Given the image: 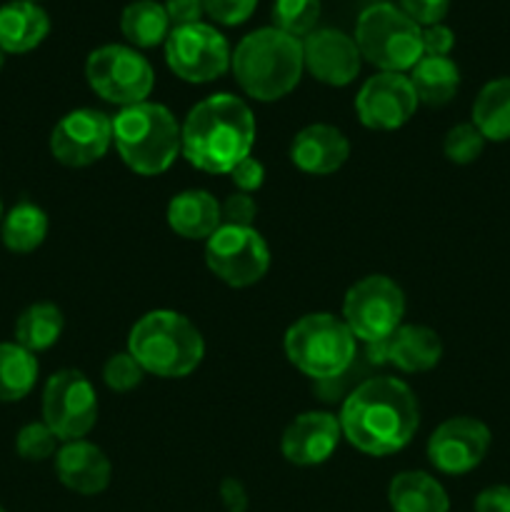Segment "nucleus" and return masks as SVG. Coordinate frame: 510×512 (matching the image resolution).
Segmentation results:
<instances>
[{"instance_id": "nucleus-1", "label": "nucleus", "mask_w": 510, "mask_h": 512, "mask_svg": "<svg viewBox=\"0 0 510 512\" xmlns=\"http://www.w3.org/2000/svg\"><path fill=\"white\" fill-rule=\"evenodd\" d=\"M343 438L360 453L383 458L403 450L420 423L418 398L398 378L363 380L340 410Z\"/></svg>"}, {"instance_id": "nucleus-23", "label": "nucleus", "mask_w": 510, "mask_h": 512, "mask_svg": "<svg viewBox=\"0 0 510 512\" xmlns=\"http://www.w3.org/2000/svg\"><path fill=\"white\" fill-rule=\"evenodd\" d=\"M388 503L393 512H450L443 485L423 470H405L390 480Z\"/></svg>"}, {"instance_id": "nucleus-7", "label": "nucleus", "mask_w": 510, "mask_h": 512, "mask_svg": "<svg viewBox=\"0 0 510 512\" xmlns=\"http://www.w3.org/2000/svg\"><path fill=\"white\" fill-rule=\"evenodd\" d=\"M355 45L383 73H405L423 58V28L395 5L375 3L360 13Z\"/></svg>"}, {"instance_id": "nucleus-36", "label": "nucleus", "mask_w": 510, "mask_h": 512, "mask_svg": "<svg viewBox=\"0 0 510 512\" xmlns=\"http://www.w3.org/2000/svg\"><path fill=\"white\" fill-rule=\"evenodd\" d=\"M403 13L413 18L420 28L425 25H435L445 18L450 8V0H400Z\"/></svg>"}, {"instance_id": "nucleus-8", "label": "nucleus", "mask_w": 510, "mask_h": 512, "mask_svg": "<svg viewBox=\"0 0 510 512\" xmlns=\"http://www.w3.org/2000/svg\"><path fill=\"white\" fill-rule=\"evenodd\" d=\"M405 295L388 275H368L345 293L343 320L368 345L385 343L403 325Z\"/></svg>"}, {"instance_id": "nucleus-17", "label": "nucleus", "mask_w": 510, "mask_h": 512, "mask_svg": "<svg viewBox=\"0 0 510 512\" xmlns=\"http://www.w3.org/2000/svg\"><path fill=\"white\" fill-rule=\"evenodd\" d=\"M343 430H340V420L330 413H303L285 428L283 440H280V450L283 458L293 465H320L335 453Z\"/></svg>"}, {"instance_id": "nucleus-35", "label": "nucleus", "mask_w": 510, "mask_h": 512, "mask_svg": "<svg viewBox=\"0 0 510 512\" xmlns=\"http://www.w3.org/2000/svg\"><path fill=\"white\" fill-rule=\"evenodd\" d=\"M255 215H258V205L250 198L248 193H233L230 198H225V203L220 205V218L223 225H238V228H253Z\"/></svg>"}, {"instance_id": "nucleus-25", "label": "nucleus", "mask_w": 510, "mask_h": 512, "mask_svg": "<svg viewBox=\"0 0 510 512\" xmlns=\"http://www.w3.org/2000/svg\"><path fill=\"white\" fill-rule=\"evenodd\" d=\"M473 125L485 140H510V78H495L480 88L473 103Z\"/></svg>"}, {"instance_id": "nucleus-30", "label": "nucleus", "mask_w": 510, "mask_h": 512, "mask_svg": "<svg viewBox=\"0 0 510 512\" xmlns=\"http://www.w3.org/2000/svg\"><path fill=\"white\" fill-rule=\"evenodd\" d=\"M320 18V0H275V28L303 40L315 30Z\"/></svg>"}, {"instance_id": "nucleus-40", "label": "nucleus", "mask_w": 510, "mask_h": 512, "mask_svg": "<svg viewBox=\"0 0 510 512\" xmlns=\"http://www.w3.org/2000/svg\"><path fill=\"white\" fill-rule=\"evenodd\" d=\"M475 512H510L508 485H490L475 498Z\"/></svg>"}, {"instance_id": "nucleus-43", "label": "nucleus", "mask_w": 510, "mask_h": 512, "mask_svg": "<svg viewBox=\"0 0 510 512\" xmlns=\"http://www.w3.org/2000/svg\"><path fill=\"white\" fill-rule=\"evenodd\" d=\"M3 218H5V215H3V203H0V223H3Z\"/></svg>"}, {"instance_id": "nucleus-19", "label": "nucleus", "mask_w": 510, "mask_h": 512, "mask_svg": "<svg viewBox=\"0 0 510 512\" xmlns=\"http://www.w3.org/2000/svg\"><path fill=\"white\" fill-rule=\"evenodd\" d=\"M350 155V143L338 128L325 123L308 125L300 130L290 145V160L303 173L330 175L345 165Z\"/></svg>"}, {"instance_id": "nucleus-4", "label": "nucleus", "mask_w": 510, "mask_h": 512, "mask_svg": "<svg viewBox=\"0 0 510 512\" xmlns=\"http://www.w3.org/2000/svg\"><path fill=\"white\" fill-rule=\"evenodd\" d=\"M128 353L158 378H185L200 365L205 343L200 330L175 310H150L128 335Z\"/></svg>"}, {"instance_id": "nucleus-38", "label": "nucleus", "mask_w": 510, "mask_h": 512, "mask_svg": "<svg viewBox=\"0 0 510 512\" xmlns=\"http://www.w3.org/2000/svg\"><path fill=\"white\" fill-rule=\"evenodd\" d=\"M455 45V33L443 23L425 25L423 28V55L433 58H448Z\"/></svg>"}, {"instance_id": "nucleus-14", "label": "nucleus", "mask_w": 510, "mask_h": 512, "mask_svg": "<svg viewBox=\"0 0 510 512\" xmlns=\"http://www.w3.org/2000/svg\"><path fill=\"white\" fill-rule=\"evenodd\" d=\"M490 448V428L478 418L458 415L433 430L428 460L445 475H465L478 468Z\"/></svg>"}, {"instance_id": "nucleus-24", "label": "nucleus", "mask_w": 510, "mask_h": 512, "mask_svg": "<svg viewBox=\"0 0 510 512\" xmlns=\"http://www.w3.org/2000/svg\"><path fill=\"white\" fill-rule=\"evenodd\" d=\"M408 78L413 83L415 95H418V103L430 105V108L450 103L460 88V70L450 58L423 55L410 70Z\"/></svg>"}, {"instance_id": "nucleus-20", "label": "nucleus", "mask_w": 510, "mask_h": 512, "mask_svg": "<svg viewBox=\"0 0 510 512\" xmlns=\"http://www.w3.org/2000/svg\"><path fill=\"white\" fill-rule=\"evenodd\" d=\"M168 225L185 240H208L223 225L220 203L208 190H183L168 203Z\"/></svg>"}, {"instance_id": "nucleus-41", "label": "nucleus", "mask_w": 510, "mask_h": 512, "mask_svg": "<svg viewBox=\"0 0 510 512\" xmlns=\"http://www.w3.org/2000/svg\"><path fill=\"white\" fill-rule=\"evenodd\" d=\"M220 500L228 508V512H245L248 508V493H245L243 483L235 478H225L220 485Z\"/></svg>"}, {"instance_id": "nucleus-18", "label": "nucleus", "mask_w": 510, "mask_h": 512, "mask_svg": "<svg viewBox=\"0 0 510 512\" xmlns=\"http://www.w3.org/2000/svg\"><path fill=\"white\" fill-rule=\"evenodd\" d=\"M55 473L68 490L78 495L103 493L113 478V465L98 445L70 440L55 453Z\"/></svg>"}, {"instance_id": "nucleus-26", "label": "nucleus", "mask_w": 510, "mask_h": 512, "mask_svg": "<svg viewBox=\"0 0 510 512\" xmlns=\"http://www.w3.org/2000/svg\"><path fill=\"white\" fill-rule=\"evenodd\" d=\"M63 313L53 303H35L20 313L15 320V343L28 353H40V350L53 348L63 335Z\"/></svg>"}, {"instance_id": "nucleus-21", "label": "nucleus", "mask_w": 510, "mask_h": 512, "mask_svg": "<svg viewBox=\"0 0 510 512\" xmlns=\"http://www.w3.org/2000/svg\"><path fill=\"white\" fill-rule=\"evenodd\" d=\"M385 358L403 373H425L440 363L443 343L438 333L425 325H400L385 340Z\"/></svg>"}, {"instance_id": "nucleus-11", "label": "nucleus", "mask_w": 510, "mask_h": 512, "mask_svg": "<svg viewBox=\"0 0 510 512\" xmlns=\"http://www.w3.org/2000/svg\"><path fill=\"white\" fill-rule=\"evenodd\" d=\"M98 420V395L80 370H58L43 390V423L58 440H83Z\"/></svg>"}, {"instance_id": "nucleus-37", "label": "nucleus", "mask_w": 510, "mask_h": 512, "mask_svg": "<svg viewBox=\"0 0 510 512\" xmlns=\"http://www.w3.org/2000/svg\"><path fill=\"white\" fill-rule=\"evenodd\" d=\"M230 180H233L235 188L240 190V193H253V190H258L260 185H263L265 180V168L260 160H255L253 155H248V158L240 160L238 165H235L233 170H230Z\"/></svg>"}, {"instance_id": "nucleus-15", "label": "nucleus", "mask_w": 510, "mask_h": 512, "mask_svg": "<svg viewBox=\"0 0 510 512\" xmlns=\"http://www.w3.org/2000/svg\"><path fill=\"white\" fill-rule=\"evenodd\" d=\"M418 108L413 83L403 73H378L368 78L355 98V110L365 128L395 130L403 128Z\"/></svg>"}, {"instance_id": "nucleus-5", "label": "nucleus", "mask_w": 510, "mask_h": 512, "mask_svg": "<svg viewBox=\"0 0 510 512\" xmlns=\"http://www.w3.org/2000/svg\"><path fill=\"white\" fill-rule=\"evenodd\" d=\"M113 143L123 163L138 175H160L180 155V125L160 103L120 108L113 118Z\"/></svg>"}, {"instance_id": "nucleus-12", "label": "nucleus", "mask_w": 510, "mask_h": 512, "mask_svg": "<svg viewBox=\"0 0 510 512\" xmlns=\"http://www.w3.org/2000/svg\"><path fill=\"white\" fill-rule=\"evenodd\" d=\"M230 45L223 33L205 23L180 25L165 40L168 68L185 83H210L230 68Z\"/></svg>"}, {"instance_id": "nucleus-22", "label": "nucleus", "mask_w": 510, "mask_h": 512, "mask_svg": "<svg viewBox=\"0 0 510 512\" xmlns=\"http://www.w3.org/2000/svg\"><path fill=\"white\" fill-rule=\"evenodd\" d=\"M48 30V13L33 0H10L0 5V48L5 53H28L38 48Z\"/></svg>"}, {"instance_id": "nucleus-33", "label": "nucleus", "mask_w": 510, "mask_h": 512, "mask_svg": "<svg viewBox=\"0 0 510 512\" xmlns=\"http://www.w3.org/2000/svg\"><path fill=\"white\" fill-rule=\"evenodd\" d=\"M145 370L140 368L138 360L125 350V353L110 355L108 363L103 368V380L110 390L115 393H130L133 388H138L143 383Z\"/></svg>"}, {"instance_id": "nucleus-13", "label": "nucleus", "mask_w": 510, "mask_h": 512, "mask_svg": "<svg viewBox=\"0 0 510 512\" xmlns=\"http://www.w3.org/2000/svg\"><path fill=\"white\" fill-rule=\"evenodd\" d=\"M110 145H113V118L95 108L70 110L50 133V153L68 168L98 163Z\"/></svg>"}, {"instance_id": "nucleus-42", "label": "nucleus", "mask_w": 510, "mask_h": 512, "mask_svg": "<svg viewBox=\"0 0 510 512\" xmlns=\"http://www.w3.org/2000/svg\"><path fill=\"white\" fill-rule=\"evenodd\" d=\"M3 65H5V50L0 48V70H3Z\"/></svg>"}, {"instance_id": "nucleus-29", "label": "nucleus", "mask_w": 510, "mask_h": 512, "mask_svg": "<svg viewBox=\"0 0 510 512\" xmlns=\"http://www.w3.org/2000/svg\"><path fill=\"white\" fill-rule=\"evenodd\" d=\"M38 380V360L18 343H0V403H18Z\"/></svg>"}, {"instance_id": "nucleus-34", "label": "nucleus", "mask_w": 510, "mask_h": 512, "mask_svg": "<svg viewBox=\"0 0 510 512\" xmlns=\"http://www.w3.org/2000/svg\"><path fill=\"white\" fill-rule=\"evenodd\" d=\"M258 0H203V8L215 23L240 25L253 15Z\"/></svg>"}, {"instance_id": "nucleus-27", "label": "nucleus", "mask_w": 510, "mask_h": 512, "mask_svg": "<svg viewBox=\"0 0 510 512\" xmlns=\"http://www.w3.org/2000/svg\"><path fill=\"white\" fill-rule=\"evenodd\" d=\"M48 235V215L35 203H18L0 223L3 245L13 253H33Z\"/></svg>"}, {"instance_id": "nucleus-2", "label": "nucleus", "mask_w": 510, "mask_h": 512, "mask_svg": "<svg viewBox=\"0 0 510 512\" xmlns=\"http://www.w3.org/2000/svg\"><path fill=\"white\" fill-rule=\"evenodd\" d=\"M255 143L253 110L230 93L210 95L193 105L180 125V153L205 173H230L248 158Z\"/></svg>"}, {"instance_id": "nucleus-32", "label": "nucleus", "mask_w": 510, "mask_h": 512, "mask_svg": "<svg viewBox=\"0 0 510 512\" xmlns=\"http://www.w3.org/2000/svg\"><path fill=\"white\" fill-rule=\"evenodd\" d=\"M15 450L23 460L40 463L58 453V435L45 423H28L20 428L18 438H15Z\"/></svg>"}, {"instance_id": "nucleus-6", "label": "nucleus", "mask_w": 510, "mask_h": 512, "mask_svg": "<svg viewBox=\"0 0 510 512\" xmlns=\"http://www.w3.org/2000/svg\"><path fill=\"white\" fill-rule=\"evenodd\" d=\"M285 355L303 375L315 380L340 378L355 360V335L343 318L310 313L285 333Z\"/></svg>"}, {"instance_id": "nucleus-39", "label": "nucleus", "mask_w": 510, "mask_h": 512, "mask_svg": "<svg viewBox=\"0 0 510 512\" xmlns=\"http://www.w3.org/2000/svg\"><path fill=\"white\" fill-rule=\"evenodd\" d=\"M165 13L173 28L180 25L200 23V15L205 13L203 0H165Z\"/></svg>"}, {"instance_id": "nucleus-44", "label": "nucleus", "mask_w": 510, "mask_h": 512, "mask_svg": "<svg viewBox=\"0 0 510 512\" xmlns=\"http://www.w3.org/2000/svg\"><path fill=\"white\" fill-rule=\"evenodd\" d=\"M0 512H5V510H3V508H0Z\"/></svg>"}, {"instance_id": "nucleus-28", "label": "nucleus", "mask_w": 510, "mask_h": 512, "mask_svg": "<svg viewBox=\"0 0 510 512\" xmlns=\"http://www.w3.org/2000/svg\"><path fill=\"white\" fill-rule=\"evenodd\" d=\"M120 30L135 48H155L170 35V20L165 5L155 0H135L123 10Z\"/></svg>"}, {"instance_id": "nucleus-16", "label": "nucleus", "mask_w": 510, "mask_h": 512, "mask_svg": "<svg viewBox=\"0 0 510 512\" xmlns=\"http://www.w3.org/2000/svg\"><path fill=\"white\" fill-rule=\"evenodd\" d=\"M360 50L355 38L345 35L343 30L323 28L313 30L303 38V63L313 78L325 85H348L360 73Z\"/></svg>"}, {"instance_id": "nucleus-10", "label": "nucleus", "mask_w": 510, "mask_h": 512, "mask_svg": "<svg viewBox=\"0 0 510 512\" xmlns=\"http://www.w3.org/2000/svg\"><path fill=\"white\" fill-rule=\"evenodd\" d=\"M205 263L230 288H248L268 273L270 250L255 228L220 225L205 240Z\"/></svg>"}, {"instance_id": "nucleus-9", "label": "nucleus", "mask_w": 510, "mask_h": 512, "mask_svg": "<svg viewBox=\"0 0 510 512\" xmlns=\"http://www.w3.org/2000/svg\"><path fill=\"white\" fill-rule=\"evenodd\" d=\"M85 78L100 98L120 108L145 103L155 85L148 60L125 45H103L93 50L85 63Z\"/></svg>"}, {"instance_id": "nucleus-31", "label": "nucleus", "mask_w": 510, "mask_h": 512, "mask_svg": "<svg viewBox=\"0 0 510 512\" xmlns=\"http://www.w3.org/2000/svg\"><path fill=\"white\" fill-rule=\"evenodd\" d=\"M485 148V138L473 123H460L445 133L443 153L450 163L470 165L480 158Z\"/></svg>"}, {"instance_id": "nucleus-3", "label": "nucleus", "mask_w": 510, "mask_h": 512, "mask_svg": "<svg viewBox=\"0 0 510 512\" xmlns=\"http://www.w3.org/2000/svg\"><path fill=\"white\" fill-rule=\"evenodd\" d=\"M230 70L245 95L273 103L285 98L300 83L303 63V40L273 28H260L245 35L230 55Z\"/></svg>"}]
</instances>
